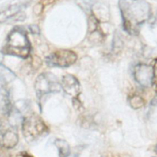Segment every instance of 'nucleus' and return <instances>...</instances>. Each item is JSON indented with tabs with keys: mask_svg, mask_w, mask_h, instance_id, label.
Masks as SVG:
<instances>
[{
	"mask_svg": "<svg viewBox=\"0 0 157 157\" xmlns=\"http://www.w3.org/2000/svg\"><path fill=\"white\" fill-rule=\"evenodd\" d=\"M118 7L123 28L130 35L138 34L140 26L151 13L150 5L145 1H120Z\"/></svg>",
	"mask_w": 157,
	"mask_h": 157,
	"instance_id": "f257e3e1",
	"label": "nucleus"
},
{
	"mask_svg": "<svg viewBox=\"0 0 157 157\" xmlns=\"http://www.w3.org/2000/svg\"><path fill=\"white\" fill-rule=\"evenodd\" d=\"M30 50L31 45L26 32L20 28H13L8 34L4 52L25 59L28 56Z\"/></svg>",
	"mask_w": 157,
	"mask_h": 157,
	"instance_id": "f03ea898",
	"label": "nucleus"
},
{
	"mask_svg": "<svg viewBox=\"0 0 157 157\" xmlns=\"http://www.w3.org/2000/svg\"><path fill=\"white\" fill-rule=\"evenodd\" d=\"M21 131L25 140L32 144L45 137L48 132V128L38 115L33 113L22 120Z\"/></svg>",
	"mask_w": 157,
	"mask_h": 157,
	"instance_id": "7ed1b4c3",
	"label": "nucleus"
},
{
	"mask_svg": "<svg viewBox=\"0 0 157 157\" xmlns=\"http://www.w3.org/2000/svg\"><path fill=\"white\" fill-rule=\"evenodd\" d=\"M34 89L39 99L50 93L60 91L61 85L57 77L52 72H43L36 79Z\"/></svg>",
	"mask_w": 157,
	"mask_h": 157,
	"instance_id": "20e7f679",
	"label": "nucleus"
},
{
	"mask_svg": "<svg viewBox=\"0 0 157 157\" xmlns=\"http://www.w3.org/2000/svg\"><path fill=\"white\" fill-rule=\"evenodd\" d=\"M77 58V56L73 51L61 49L49 55L45 58V62L50 66L66 67L74 64Z\"/></svg>",
	"mask_w": 157,
	"mask_h": 157,
	"instance_id": "39448f33",
	"label": "nucleus"
},
{
	"mask_svg": "<svg viewBox=\"0 0 157 157\" xmlns=\"http://www.w3.org/2000/svg\"><path fill=\"white\" fill-rule=\"evenodd\" d=\"M19 140L17 128L9 121L0 125V147L12 149L17 146Z\"/></svg>",
	"mask_w": 157,
	"mask_h": 157,
	"instance_id": "423d86ee",
	"label": "nucleus"
},
{
	"mask_svg": "<svg viewBox=\"0 0 157 157\" xmlns=\"http://www.w3.org/2000/svg\"><path fill=\"white\" fill-rule=\"evenodd\" d=\"M153 74L152 66L139 64L134 68L133 75L134 79L143 86H148L151 85Z\"/></svg>",
	"mask_w": 157,
	"mask_h": 157,
	"instance_id": "0eeeda50",
	"label": "nucleus"
},
{
	"mask_svg": "<svg viewBox=\"0 0 157 157\" xmlns=\"http://www.w3.org/2000/svg\"><path fill=\"white\" fill-rule=\"evenodd\" d=\"M61 88L68 95L74 98H78L81 92V87L77 78L71 74H66L63 77Z\"/></svg>",
	"mask_w": 157,
	"mask_h": 157,
	"instance_id": "6e6552de",
	"label": "nucleus"
},
{
	"mask_svg": "<svg viewBox=\"0 0 157 157\" xmlns=\"http://www.w3.org/2000/svg\"><path fill=\"white\" fill-rule=\"evenodd\" d=\"M21 6L18 4H15L11 6L6 10H4L0 12V23H3L11 17L17 16L20 13Z\"/></svg>",
	"mask_w": 157,
	"mask_h": 157,
	"instance_id": "1a4fd4ad",
	"label": "nucleus"
},
{
	"mask_svg": "<svg viewBox=\"0 0 157 157\" xmlns=\"http://www.w3.org/2000/svg\"><path fill=\"white\" fill-rule=\"evenodd\" d=\"M58 152V157H68L71 154V148L69 144L64 139H57L54 142Z\"/></svg>",
	"mask_w": 157,
	"mask_h": 157,
	"instance_id": "9d476101",
	"label": "nucleus"
},
{
	"mask_svg": "<svg viewBox=\"0 0 157 157\" xmlns=\"http://www.w3.org/2000/svg\"><path fill=\"white\" fill-rule=\"evenodd\" d=\"M16 78L15 73L2 63L0 64V82L3 83H9Z\"/></svg>",
	"mask_w": 157,
	"mask_h": 157,
	"instance_id": "9b49d317",
	"label": "nucleus"
},
{
	"mask_svg": "<svg viewBox=\"0 0 157 157\" xmlns=\"http://www.w3.org/2000/svg\"><path fill=\"white\" fill-rule=\"evenodd\" d=\"M153 78L151 85L153 86L155 91L157 93V58L155 59L154 64L153 66Z\"/></svg>",
	"mask_w": 157,
	"mask_h": 157,
	"instance_id": "f8f14e48",
	"label": "nucleus"
},
{
	"mask_svg": "<svg viewBox=\"0 0 157 157\" xmlns=\"http://www.w3.org/2000/svg\"><path fill=\"white\" fill-rule=\"evenodd\" d=\"M29 28L33 34H39L40 33L39 28L36 25H31L29 26Z\"/></svg>",
	"mask_w": 157,
	"mask_h": 157,
	"instance_id": "ddd939ff",
	"label": "nucleus"
},
{
	"mask_svg": "<svg viewBox=\"0 0 157 157\" xmlns=\"http://www.w3.org/2000/svg\"><path fill=\"white\" fill-rule=\"evenodd\" d=\"M15 157H34L32 155L25 151H22L17 153Z\"/></svg>",
	"mask_w": 157,
	"mask_h": 157,
	"instance_id": "4468645a",
	"label": "nucleus"
},
{
	"mask_svg": "<svg viewBox=\"0 0 157 157\" xmlns=\"http://www.w3.org/2000/svg\"><path fill=\"white\" fill-rule=\"evenodd\" d=\"M72 103H73V105L75 109L78 110L81 107L82 104H81L80 100L78 98L72 99Z\"/></svg>",
	"mask_w": 157,
	"mask_h": 157,
	"instance_id": "2eb2a0df",
	"label": "nucleus"
},
{
	"mask_svg": "<svg viewBox=\"0 0 157 157\" xmlns=\"http://www.w3.org/2000/svg\"><path fill=\"white\" fill-rule=\"evenodd\" d=\"M3 58H4V53L0 52V64H1V62L3 60Z\"/></svg>",
	"mask_w": 157,
	"mask_h": 157,
	"instance_id": "dca6fc26",
	"label": "nucleus"
},
{
	"mask_svg": "<svg viewBox=\"0 0 157 157\" xmlns=\"http://www.w3.org/2000/svg\"><path fill=\"white\" fill-rule=\"evenodd\" d=\"M155 151L157 154V144H156V145H155Z\"/></svg>",
	"mask_w": 157,
	"mask_h": 157,
	"instance_id": "f3484780",
	"label": "nucleus"
}]
</instances>
